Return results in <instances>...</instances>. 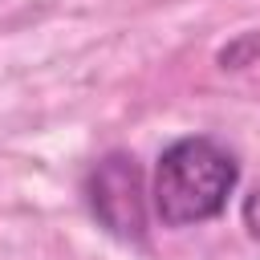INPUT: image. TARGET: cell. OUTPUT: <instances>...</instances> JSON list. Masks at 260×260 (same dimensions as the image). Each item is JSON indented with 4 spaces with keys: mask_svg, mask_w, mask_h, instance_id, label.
<instances>
[{
    "mask_svg": "<svg viewBox=\"0 0 260 260\" xmlns=\"http://www.w3.org/2000/svg\"><path fill=\"white\" fill-rule=\"evenodd\" d=\"M236 158L203 134L179 138L158 154L154 167V211L167 228H191L203 219H215L228 207V195L236 187Z\"/></svg>",
    "mask_w": 260,
    "mask_h": 260,
    "instance_id": "cell-1",
    "label": "cell"
},
{
    "mask_svg": "<svg viewBox=\"0 0 260 260\" xmlns=\"http://www.w3.org/2000/svg\"><path fill=\"white\" fill-rule=\"evenodd\" d=\"M85 203L93 219L122 244H146V191L134 154H106L85 179Z\"/></svg>",
    "mask_w": 260,
    "mask_h": 260,
    "instance_id": "cell-2",
    "label": "cell"
},
{
    "mask_svg": "<svg viewBox=\"0 0 260 260\" xmlns=\"http://www.w3.org/2000/svg\"><path fill=\"white\" fill-rule=\"evenodd\" d=\"M260 57V32H244V37H236L223 53H219V65L223 69H244V65H252Z\"/></svg>",
    "mask_w": 260,
    "mask_h": 260,
    "instance_id": "cell-3",
    "label": "cell"
},
{
    "mask_svg": "<svg viewBox=\"0 0 260 260\" xmlns=\"http://www.w3.org/2000/svg\"><path fill=\"white\" fill-rule=\"evenodd\" d=\"M244 228L252 232V240H260V187L244 199Z\"/></svg>",
    "mask_w": 260,
    "mask_h": 260,
    "instance_id": "cell-4",
    "label": "cell"
}]
</instances>
